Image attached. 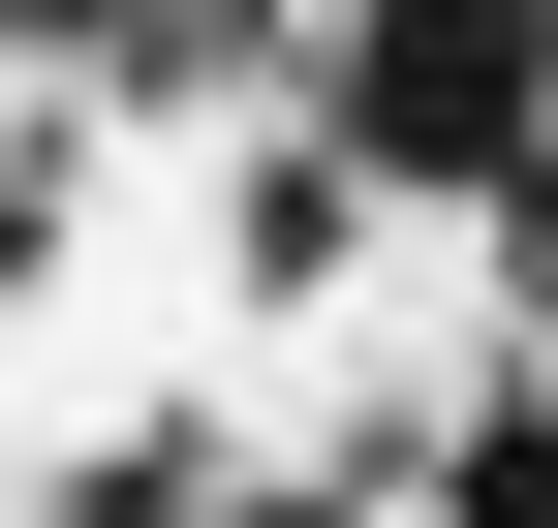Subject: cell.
Here are the masks:
<instances>
[{
	"mask_svg": "<svg viewBox=\"0 0 558 528\" xmlns=\"http://www.w3.org/2000/svg\"><path fill=\"white\" fill-rule=\"evenodd\" d=\"M435 528H558V373H497V405H465V497Z\"/></svg>",
	"mask_w": 558,
	"mask_h": 528,
	"instance_id": "cell-1",
	"label": "cell"
}]
</instances>
